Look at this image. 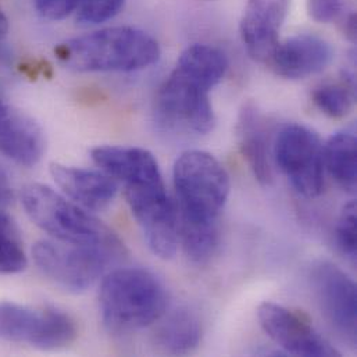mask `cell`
Returning <instances> with one entry per match:
<instances>
[{"label":"cell","instance_id":"cell-1","mask_svg":"<svg viewBox=\"0 0 357 357\" xmlns=\"http://www.w3.org/2000/svg\"><path fill=\"white\" fill-rule=\"evenodd\" d=\"M59 61L79 73L137 71L160 59V46L148 32L132 26L105 28L60 43Z\"/></svg>","mask_w":357,"mask_h":357},{"label":"cell","instance_id":"cell-2","mask_svg":"<svg viewBox=\"0 0 357 357\" xmlns=\"http://www.w3.org/2000/svg\"><path fill=\"white\" fill-rule=\"evenodd\" d=\"M99 307L112 333L130 334L152 326L166 314L169 292L148 270L119 268L103 278Z\"/></svg>","mask_w":357,"mask_h":357},{"label":"cell","instance_id":"cell-3","mask_svg":"<svg viewBox=\"0 0 357 357\" xmlns=\"http://www.w3.org/2000/svg\"><path fill=\"white\" fill-rule=\"evenodd\" d=\"M21 202L31 220L60 242L103 248L119 255L123 250L121 242L106 224L47 185H25Z\"/></svg>","mask_w":357,"mask_h":357},{"label":"cell","instance_id":"cell-4","mask_svg":"<svg viewBox=\"0 0 357 357\" xmlns=\"http://www.w3.org/2000/svg\"><path fill=\"white\" fill-rule=\"evenodd\" d=\"M173 177L181 221L215 224L231 190L225 167L207 152L186 151L179 155Z\"/></svg>","mask_w":357,"mask_h":357},{"label":"cell","instance_id":"cell-5","mask_svg":"<svg viewBox=\"0 0 357 357\" xmlns=\"http://www.w3.org/2000/svg\"><path fill=\"white\" fill-rule=\"evenodd\" d=\"M32 256L40 271L57 285L73 292H82L95 285L107 264L119 253L96 246L39 241Z\"/></svg>","mask_w":357,"mask_h":357},{"label":"cell","instance_id":"cell-6","mask_svg":"<svg viewBox=\"0 0 357 357\" xmlns=\"http://www.w3.org/2000/svg\"><path fill=\"white\" fill-rule=\"evenodd\" d=\"M77 335L75 321L56 307L0 302V341L52 351L68 347Z\"/></svg>","mask_w":357,"mask_h":357},{"label":"cell","instance_id":"cell-7","mask_svg":"<svg viewBox=\"0 0 357 357\" xmlns=\"http://www.w3.org/2000/svg\"><path fill=\"white\" fill-rule=\"evenodd\" d=\"M273 159L298 193L316 197L324 189V148L319 135L302 126H284L271 148Z\"/></svg>","mask_w":357,"mask_h":357},{"label":"cell","instance_id":"cell-8","mask_svg":"<svg viewBox=\"0 0 357 357\" xmlns=\"http://www.w3.org/2000/svg\"><path fill=\"white\" fill-rule=\"evenodd\" d=\"M127 203L141 227L151 250L172 259L178 248V214L163 178L124 185Z\"/></svg>","mask_w":357,"mask_h":357},{"label":"cell","instance_id":"cell-9","mask_svg":"<svg viewBox=\"0 0 357 357\" xmlns=\"http://www.w3.org/2000/svg\"><path fill=\"white\" fill-rule=\"evenodd\" d=\"M208 93L199 81L174 68L156 96V112L172 127L206 135L215 126Z\"/></svg>","mask_w":357,"mask_h":357},{"label":"cell","instance_id":"cell-10","mask_svg":"<svg viewBox=\"0 0 357 357\" xmlns=\"http://www.w3.org/2000/svg\"><path fill=\"white\" fill-rule=\"evenodd\" d=\"M321 312L338 335L355 347L357 341V294L354 280L331 261H317L310 273Z\"/></svg>","mask_w":357,"mask_h":357},{"label":"cell","instance_id":"cell-11","mask_svg":"<svg viewBox=\"0 0 357 357\" xmlns=\"http://www.w3.org/2000/svg\"><path fill=\"white\" fill-rule=\"evenodd\" d=\"M257 319L263 331L285 354L303 357L340 356V352L302 314L285 306L264 302L257 309Z\"/></svg>","mask_w":357,"mask_h":357},{"label":"cell","instance_id":"cell-12","mask_svg":"<svg viewBox=\"0 0 357 357\" xmlns=\"http://www.w3.org/2000/svg\"><path fill=\"white\" fill-rule=\"evenodd\" d=\"M289 0H248L239 32L249 56L256 61H270L278 42L280 29L288 14Z\"/></svg>","mask_w":357,"mask_h":357},{"label":"cell","instance_id":"cell-13","mask_svg":"<svg viewBox=\"0 0 357 357\" xmlns=\"http://www.w3.org/2000/svg\"><path fill=\"white\" fill-rule=\"evenodd\" d=\"M334 50L321 36L299 33L278 43L270 61L274 71L288 79H302L326 70Z\"/></svg>","mask_w":357,"mask_h":357},{"label":"cell","instance_id":"cell-14","mask_svg":"<svg viewBox=\"0 0 357 357\" xmlns=\"http://www.w3.org/2000/svg\"><path fill=\"white\" fill-rule=\"evenodd\" d=\"M46 148L40 127L0 95V152L17 165L32 167Z\"/></svg>","mask_w":357,"mask_h":357},{"label":"cell","instance_id":"cell-15","mask_svg":"<svg viewBox=\"0 0 357 357\" xmlns=\"http://www.w3.org/2000/svg\"><path fill=\"white\" fill-rule=\"evenodd\" d=\"M50 174L61 190L85 210H105L112 204L119 190V182L105 172L53 163Z\"/></svg>","mask_w":357,"mask_h":357},{"label":"cell","instance_id":"cell-16","mask_svg":"<svg viewBox=\"0 0 357 357\" xmlns=\"http://www.w3.org/2000/svg\"><path fill=\"white\" fill-rule=\"evenodd\" d=\"M239 149L246 159L255 178L261 185H270L273 181L271 148L268 128L261 112L252 102L242 106L236 126Z\"/></svg>","mask_w":357,"mask_h":357},{"label":"cell","instance_id":"cell-17","mask_svg":"<svg viewBox=\"0 0 357 357\" xmlns=\"http://www.w3.org/2000/svg\"><path fill=\"white\" fill-rule=\"evenodd\" d=\"M91 156L102 172L124 185L163 178L156 158L142 148L98 146Z\"/></svg>","mask_w":357,"mask_h":357},{"label":"cell","instance_id":"cell-18","mask_svg":"<svg viewBox=\"0 0 357 357\" xmlns=\"http://www.w3.org/2000/svg\"><path fill=\"white\" fill-rule=\"evenodd\" d=\"M203 327L199 316L189 307L172 312L156 331V344L172 355H186L200 342Z\"/></svg>","mask_w":357,"mask_h":357},{"label":"cell","instance_id":"cell-19","mask_svg":"<svg viewBox=\"0 0 357 357\" xmlns=\"http://www.w3.org/2000/svg\"><path fill=\"white\" fill-rule=\"evenodd\" d=\"M356 131L354 127L334 134L324 148L326 169L344 190L351 193L356 190Z\"/></svg>","mask_w":357,"mask_h":357},{"label":"cell","instance_id":"cell-20","mask_svg":"<svg viewBox=\"0 0 357 357\" xmlns=\"http://www.w3.org/2000/svg\"><path fill=\"white\" fill-rule=\"evenodd\" d=\"M176 68L211 91L222 81L228 70V60L220 49L196 43L182 52Z\"/></svg>","mask_w":357,"mask_h":357},{"label":"cell","instance_id":"cell-21","mask_svg":"<svg viewBox=\"0 0 357 357\" xmlns=\"http://www.w3.org/2000/svg\"><path fill=\"white\" fill-rule=\"evenodd\" d=\"M178 235L186 256L197 264L208 261L220 245V231L215 224H196L181 221Z\"/></svg>","mask_w":357,"mask_h":357},{"label":"cell","instance_id":"cell-22","mask_svg":"<svg viewBox=\"0 0 357 357\" xmlns=\"http://www.w3.org/2000/svg\"><path fill=\"white\" fill-rule=\"evenodd\" d=\"M26 267V255L20 231L0 204V274H15Z\"/></svg>","mask_w":357,"mask_h":357},{"label":"cell","instance_id":"cell-23","mask_svg":"<svg viewBox=\"0 0 357 357\" xmlns=\"http://www.w3.org/2000/svg\"><path fill=\"white\" fill-rule=\"evenodd\" d=\"M354 89L340 84H327L313 92V102L320 112L331 119L345 117L354 106Z\"/></svg>","mask_w":357,"mask_h":357},{"label":"cell","instance_id":"cell-24","mask_svg":"<svg viewBox=\"0 0 357 357\" xmlns=\"http://www.w3.org/2000/svg\"><path fill=\"white\" fill-rule=\"evenodd\" d=\"M126 0H79L77 6V21L95 25L114 18L124 7Z\"/></svg>","mask_w":357,"mask_h":357},{"label":"cell","instance_id":"cell-25","mask_svg":"<svg viewBox=\"0 0 357 357\" xmlns=\"http://www.w3.org/2000/svg\"><path fill=\"white\" fill-rule=\"evenodd\" d=\"M337 245L344 256L356 260V203L349 202L344 206L335 229Z\"/></svg>","mask_w":357,"mask_h":357},{"label":"cell","instance_id":"cell-26","mask_svg":"<svg viewBox=\"0 0 357 357\" xmlns=\"http://www.w3.org/2000/svg\"><path fill=\"white\" fill-rule=\"evenodd\" d=\"M347 0H307L309 14L319 22H331L345 11Z\"/></svg>","mask_w":357,"mask_h":357},{"label":"cell","instance_id":"cell-27","mask_svg":"<svg viewBox=\"0 0 357 357\" xmlns=\"http://www.w3.org/2000/svg\"><path fill=\"white\" fill-rule=\"evenodd\" d=\"M79 0H35L36 10L47 20H63L77 10Z\"/></svg>","mask_w":357,"mask_h":357},{"label":"cell","instance_id":"cell-28","mask_svg":"<svg viewBox=\"0 0 357 357\" xmlns=\"http://www.w3.org/2000/svg\"><path fill=\"white\" fill-rule=\"evenodd\" d=\"M13 199V190L6 173L0 169V204L7 206Z\"/></svg>","mask_w":357,"mask_h":357},{"label":"cell","instance_id":"cell-29","mask_svg":"<svg viewBox=\"0 0 357 357\" xmlns=\"http://www.w3.org/2000/svg\"><path fill=\"white\" fill-rule=\"evenodd\" d=\"M344 32L348 35L351 40L356 39V15L355 13H349L344 22Z\"/></svg>","mask_w":357,"mask_h":357},{"label":"cell","instance_id":"cell-30","mask_svg":"<svg viewBox=\"0 0 357 357\" xmlns=\"http://www.w3.org/2000/svg\"><path fill=\"white\" fill-rule=\"evenodd\" d=\"M7 31H8V22H7V18H6L4 13L0 8V42L4 39Z\"/></svg>","mask_w":357,"mask_h":357}]
</instances>
